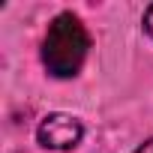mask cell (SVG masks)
<instances>
[{
    "label": "cell",
    "mask_w": 153,
    "mask_h": 153,
    "mask_svg": "<svg viewBox=\"0 0 153 153\" xmlns=\"http://www.w3.org/2000/svg\"><path fill=\"white\" fill-rule=\"evenodd\" d=\"M90 51V33L84 21L72 12H60L42 39V63L54 78H72L78 75Z\"/></svg>",
    "instance_id": "6da1fadb"
},
{
    "label": "cell",
    "mask_w": 153,
    "mask_h": 153,
    "mask_svg": "<svg viewBox=\"0 0 153 153\" xmlns=\"http://www.w3.org/2000/svg\"><path fill=\"white\" fill-rule=\"evenodd\" d=\"M81 135H84V126L72 114H48L36 129V138L45 150H72L78 147Z\"/></svg>",
    "instance_id": "7a4b0ae2"
},
{
    "label": "cell",
    "mask_w": 153,
    "mask_h": 153,
    "mask_svg": "<svg viewBox=\"0 0 153 153\" xmlns=\"http://www.w3.org/2000/svg\"><path fill=\"white\" fill-rule=\"evenodd\" d=\"M144 30L153 36V6H147V12H144Z\"/></svg>",
    "instance_id": "3957f363"
},
{
    "label": "cell",
    "mask_w": 153,
    "mask_h": 153,
    "mask_svg": "<svg viewBox=\"0 0 153 153\" xmlns=\"http://www.w3.org/2000/svg\"><path fill=\"white\" fill-rule=\"evenodd\" d=\"M135 153H153V138H150V141H144V144H141Z\"/></svg>",
    "instance_id": "277c9868"
}]
</instances>
